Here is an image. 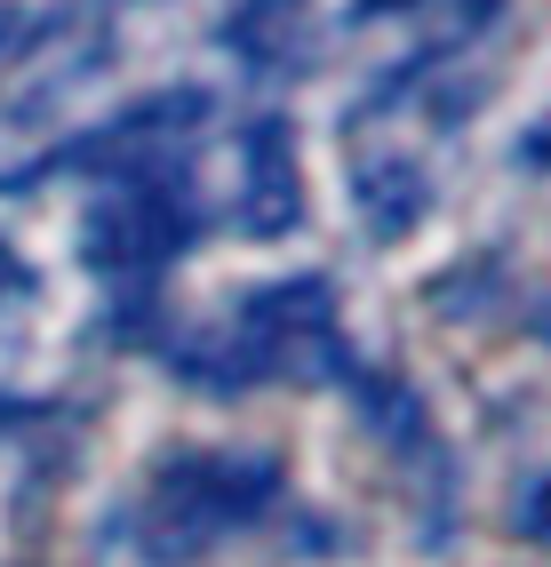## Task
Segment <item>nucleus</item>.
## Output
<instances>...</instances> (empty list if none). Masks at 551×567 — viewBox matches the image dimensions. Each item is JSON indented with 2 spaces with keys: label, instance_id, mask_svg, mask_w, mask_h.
Returning <instances> with one entry per match:
<instances>
[{
  "label": "nucleus",
  "instance_id": "f257e3e1",
  "mask_svg": "<svg viewBox=\"0 0 551 567\" xmlns=\"http://www.w3.org/2000/svg\"><path fill=\"white\" fill-rule=\"evenodd\" d=\"M280 496V464L264 447H232V456H184L160 472L153 504H144V536L153 551H200L216 536H232L248 527Z\"/></svg>",
  "mask_w": 551,
  "mask_h": 567
},
{
  "label": "nucleus",
  "instance_id": "f03ea898",
  "mask_svg": "<svg viewBox=\"0 0 551 567\" xmlns=\"http://www.w3.org/2000/svg\"><path fill=\"white\" fill-rule=\"evenodd\" d=\"M176 240H184V208L153 176H136L121 200H104L89 216V264L96 272H160L176 256Z\"/></svg>",
  "mask_w": 551,
  "mask_h": 567
},
{
  "label": "nucleus",
  "instance_id": "7ed1b4c3",
  "mask_svg": "<svg viewBox=\"0 0 551 567\" xmlns=\"http://www.w3.org/2000/svg\"><path fill=\"white\" fill-rule=\"evenodd\" d=\"M240 224L248 233H264V240H280V233H297L304 224V176H297V128L288 121H256L248 128V144H240Z\"/></svg>",
  "mask_w": 551,
  "mask_h": 567
},
{
  "label": "nucleus",
  "instance_id": "20e7f679",
  "mask_svg": "<svg viewBox=\"0 0 551 567\" xmlns=\"http://www.w3.org/2000/svg\"><path fill=\"white\" fill-rule=\"evenodd\" d=\"M225 41L256 72H288V64H304V49H312V9H304V0H240L232 24H225Z\"/></svg>",
  "mask_w": 551,
  "mask_h": 567
},
{
  "label": "nucleus",
  "instance_id": "39448f33",
  "mask_svg": "<svg viewBox=\"0 0 551 567\" xmlns=\"http://www.w3.org/2000/svg\"><path fill=\"white\" fill-rule=\"evenodd\" d=\"M360 216H367V233H376V240L416 233V216H424V176H416V161H376V168H360Z\"/></svg>",
  "mask_w": 551,
  "mask_h": 567
},
{
  "label": "nucleus",
  "instance_id": "423d86ee",
  "mask_svg": "<svg viewBox=\"0 0 551 567\" xmlns=\"http://www.w3.org/2000/svg\"><path fill=\"white\" fill-rule=\"evenodd\" d=\"M520 536H536V544H551V472H536L528 487H520Z\"/></svg>",
  "mask_w": 551,
  "mask_h": 567
},
{
  "label": "nucleus",
  "instance_id": "0eeeda50",
  "mask_svg": "<svg viewBox=\"0 0 551 567\" xmlns=\"http://www.w3.org/2000/svg\"><path fill=\"white\" fill-rule=\"evenodd\" d=\"M32 32H41V24H32V9H24V0H9V9H0V49H32Z\"/></svg>",
  "mask_w": 551,
  "mask_h": 567
},
{
  "label": "nucleus",
  "instance_id": "6e6552de",
  "mask_svg": "<svg viewBox=\"0 0 551 567\" xmlns=\"http://www.w3.org/2000/svg\"><path fill=\"white\" fill-rule=\"evenodd\" d=\"M9 296H32V264H24L9 240H0V305H9Z\"/></svg>",
  "mask_w": 551,
  "mask_h": 567
},
{
  "label": "nucleus",
  "instance_id": "1a4fd4ad",
  "mask_svg": "<svg viewBox=\"0 0 551 567\" xmlns=\"http://www.w3.org/2000/svg\"><path fill=\"white\" fill-rule=\"evenodd\" d=\"M520 168H551V121H536L528 136H520V153H511Z\"/></svg>",
  "mask_w": 551,
  "mask_h": 567
}]
</instances>
